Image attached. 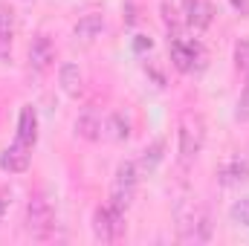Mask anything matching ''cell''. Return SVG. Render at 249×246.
I'll return each instance as SVG.
<instances>
[{
    "mask_svg": "<svg viewBox=\"0 0 249 246\" xmlns=\"http://www.w3.org/2000/svg\"><path fill=\"white\" fill-rule=\"evenodd\" d=\"M177 232L186 244H206L212 238V214L200 200H186L177 209Z\"/></svg>",
    "mask_w": 249,
    "mask_h": 246,
    "instance_id": "cell-1",
    "label": "cell"
},
{
    "mask_svg": "<svg viewBox=\"0 0 249 246\" xmlns=\"http://www.w3.org/2000/svg\"><path fill=\"white\" fill-rule=\"evenodd\" d=\"M177 139H180V162L191 165L200 157L203 142H206V122H203V116H197L191 110L183 113L180 127H177Z\"/></svg>",
    "mask_w": 249,
    "mask_h": 246,
    "instance_id": "cell-2",
    "label": "cell"
},
{
    "mask_svg": "<svg viewBox=\"0 0 249 246\" xmlns=\"http://www.w3.org/2000/svg\"><path fill=\"white\" fill-rule=\"evenodd\" d=\"M23 223H26V232H29L35 241H47V238L53 235V229H55V211H53V206H50V200H47L44 194L29 197Z\"/></svg>",
    "mask_w": 249,
    "mask_h": 246,
    "instance_id": "cell-3",
    "label": "cell"
},
{
    "mask_svg": "<svg viewBox=\"0 0 249 246\" xmlns=\"http://www.w3.org/2000/svg\"><path fill=\"white\" fill-rule=\"evenodd\" d=\"M168 50H171V64H174L180 72H194V70L203 67V58H206L203 47H200L197 41L186 38L183 32H171Z\"/></svg>",
    "mask_w": 249,
    "mask_h": 246,
    "instance_id": "cell-4",
    "label": "cell"
},
{
    "mask_svg": "<svg viewBox=\"0 0 249 246\" xmlns=\"http://www.w3.org/2000/svg\"><path fill=\"white\" fill-rule=\"evenodd\" d=\"M93 235L102 244H116L124 235V211L116 206H99L93 211Z\"/></svg>",
    "mask_w": 249,
    "mask_h": 246,
    "instance_id": "cell-5",
    "label": "cell"
},
{
    "mask_svg": "<svg viewBox=\"0 0 249 246\" xmlns=\"http://www.w3.org/2000/svg\"><path fill=\"white\" fill-rule=\"evenodd\" d=\"M136 180H139V165L130 162V159L127 162H119L113 185H110V206L127 211L130 203H133V194H136Z\"/></svg>",
    "mask_w": 249,
    "mask_h": 246,
    "instance_id": "cell-6",
    "label": "cell"
},
{
    "mask_svg": "<svg viewBox=\"0 0 249 246\" xmlns=\"http://www.w3.org/2000/svg\"><path fill=\"white\" fill-rule=\"evenodd\" d=\"M29 162H32V145H26V142H20V139H15L9 148H3V154H0V168L6 171V174H23L26 168H29Z\"/></svg>",
    "mask_w": 249,
    "mask_h": 246,
    "instance_id": "cell-7",
    "label": "cell"
},
{
    "mask_svg": "<svg viewBox=\"0 0 249 246\" xmlns=\"http://www.w3.org/2000/svg\"><path fill=\"white\" fill-rule=\"evenodd\" d=\"M55 61V47L47 35H38L32 44H29V64L35 72H47Z\"/></svg>",
    "mask_w": 249,
    "mask_h": 246,
    "instance_id": "cell-8",
    "label": "cell"
},
{
    "mask_svg": "<svg viewBox=\"0 0 249 246\" xmlns=\"http://www.w3.org/2000/svg\"><path fill=\"white\" fill-rule=\"evenodd\" d=\"M183 15L191 29H206L214 18V6L212 0H183Z\"/></svg>",
    "mask_w": 249,
    "mask_h": 246,
    "instance_id": "cell-9",
    "label": "cell"
},
{
    "mask_svg": "<svg viewBox=\"0 0 249 246\" xmlns=\"http://www.w3.org/2000/svg\"><path fill=\"white\" fill-rule=\"evenodd\" d=\"M58 84H61V90L70 99H78V96L84 93V75H81L78 64H72V61L61 64V70H58Z\"/></svg>",
    "mask_w": 249,
    "mask_h": 246,
    "instance_id": "cell-10",
    "label": "cell"
},
{
    "mask_svg": "<svg viewBox=\"0 0 249 246\" xmlns=\"http://www.w3.org/2000/svg\"><path fill=\"white\" fill-rule=\"evenodd\" d=\"M217 180H220V185L247 183L249 180V159H244V157H232V159L217 171Z\"/></svg>",
    "mask_w": 249,
    "mask_h": 246,
    "instance_id": "cell-11",
    "label": "cell"
},
{
    "mask_svg": "<svg viewBox=\"0 0 249 246\" xmlns=\"http://www.w3.org/2000/svg\"><path fill=\"white\" fill-rule=\"evenodd\" d=\"M18 139L26 142V145H32V148L38 142V113H35L32 105L20 107V116H18Z\"/></svg>",
    "mask_w": 249,
    "mask_h": 246,
    "instance_id": "cell-12",
    "label": "cell"
},
{
    "mask_svg": "<svg viewBox=\"0 0 249 246\" xmlns=\"http://www.w3.org/2000/svg\"><path fill=\"white\" fill-rule=\"evenodd\" d=\"M75 133H78L81 139H87V142H99V139L105 136V122H102V116H96L93 110L81 113V116L75 119Z\"/></svg>",
    "mask_w": 249,
    "mask_h": 246,
    "instance_id": "cell-13",
    "label": "cell"
},
{
    "mask_svg": "<svg viewBox=\"0 0 249 246\" xmlns=\"http://www.w3.org/2000/svg\"><path fill=\"white\" fill-rule=\"evenodd\" d=\"M72 32H75V38H81V41H96V38L105 32V18L96 15V12H90V15L78 18V23L72 26Z\"/></svg>",
    "mask_w": 249,
    "mask_h": 246,
    "instance_id": "cell-14",
    "label": "cell"
},
{
    "mask_svg": "<svg viewBox=\"0 0 249 246\" xmlns=\"http://www.w3.org/2000/svg\"><path fill=\"white\" fill-rule=\"evenodd\" d=\"M12 41H15V15L9 9H0V58L12 55Z\"/></svg>",
    "mask_w": 249,
    "mask_h": 246,
    "instance_id": "cell-15",
    "label": "cell"
},
{
    "mask_svg": "<svg viewBox=\"0 0 249 246\" xmlns=\"http://www.w3.org/2000/svg\"><path fill=\"white\" fill-rule=\"evenodd\" d=\"M105 130H110V136H113L116 142H124V139L130 136V122L124 119L122 113H113V116L105 122Z\"/></svg>",
    "mask_w": 249,
    "mask_h": 246,
    "instance_id": "cell-16",
    "label": "cell"
},
{
    "mask_svg": "<svg viewBox=\"0 0 249 246\" xmlns=\"http://www.w3.org/2000/svg\"><path fill=\"white\" fill-rule=\"evenodd\" d=\"M162 148H165L162 142H154V145H151V148L145 151V157H142L139 168H142V171H154V168H157V162L162 159Z\"/></svg>",
    "mask_w": 249,
    "mask_h": 246,
    "instance_id": "cell-17",
    "label": "cell"
},
{
    "mask_svg": "<svg viewBox=\"0 0 249 246\" xmlns=\"http://www.w3.org/2000/svg\"><path fill=\"white\" fill-rule=\"evenodd\" d=\"M235 67H238V72H249V38H241L238 44H235Z\"/></svg>",
    "mask_w": 249,
    "mask_h": 246,
    "instance_id": "cell-18",
    "label": "cell"
},
{
    "mask_svg": "<svg viewBox=\"0 0 249 246\" xmlns=\"http://www.w3.org/2000/svg\"><path fill=\"white\" fill-rule=\"evenodd\" d=\"M232 220L235 223H241V226H249V197H241L235 206H232Z\"/></svg>",
    "mask_w": 249,
    "mask_h": 246,
    "instance_id": "cell-19",
    "label": "cell"
},
{
    "mask_svg": "<svg viewBox=\"0 0 249 246\" xmlns=\"http://www.w3.org/2000/svg\"><path fill=\"white\" fill-rule=\"evenodd\" d=\"M235 116H238L241 122H249V72H247V84H244V90H241V99H238Z\"/></svg>",
    "mask_w": 249,
    "mask_h": 246,
    "instance_id": "cell-20",
    "label": "cell"
},
{
    "mask_svg": "<svg viewBox=\"0 0 249 246\" xmlns=\"http://www.w3.org/2000/svg\"><path fill=\"white\" fill-rule=\"evenodd\" d=\"M151 44H154L151 38H145V35H136V41H133V50H136V53H145V50H151Z\"/></svg>",
    "mask_w": 249,
    "mask_h": 246,
    "instance_id": "cell-21",
    "label": "cell"
},
{
    "mask_svg": "<svg viewBox=\"0 0 249 246\" xmlns=\"http://www.w3.org/2000/svg\"><path fill=\"white\" fill-rule=\"evenodd\" d=\"M232 9L241 15H249V0H232Z\"/></svg>",
    "mask_w": 249,
    "mask_h": 246,
    "instance_id": "cell-22",
    "label": "cell"
},
{
    "mask_svg": "<svg viewBox=\"0 0 249 246\" xmlns=\"http://www.w3.org/2000/svg\"><path fill=\"white\" fill-rule=\"evenodd\" d=\"M3 214H6V200H3V194H0V220H3Z\"/></svg>",
    "mask_w": 249,
    "mask_h": 246,
    "instance_id": "cell-23",
    "label": "cell"
}]
</instances>
